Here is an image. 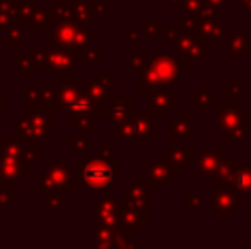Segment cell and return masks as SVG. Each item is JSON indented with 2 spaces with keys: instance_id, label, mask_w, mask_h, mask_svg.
I'll list each match as a JSON object with an SVG mask.
<instances>
[{
  "instance_id": "6da1fadb",
  "label": "cell",
  "mask_w": 251,
  "mask_h": 249,
  "mask_svg": "<svg viewBox=\"0 0 251 249\" xmlns=\"http://www.w3.org/2000/svg\"><path fill=\"white\" fill-rule=\"evenodd\" d=\"M84 178L93 186H104L111 181L113 171L108 164L101 162V160H94L89 166L84 167Z\"/></svg>"
},
{
  "instance_id": "7a4b0ae2",
  "label": "cell",
  "mask_w": 251,
  "mask_h": 249,
  "mask_svg": "<svg viewBox=\"0 0 251 249\" xmlns=\"http://www.w3.org/2000/svg\"><path fill=\"white\" fill-rule=\"evenodd\" d=\"M236 180H238V183H234V184H238V188H241V189H246L248 186H251V176H248L246 173H238V176H236Z\"/></svg>"
}]
</instances>
